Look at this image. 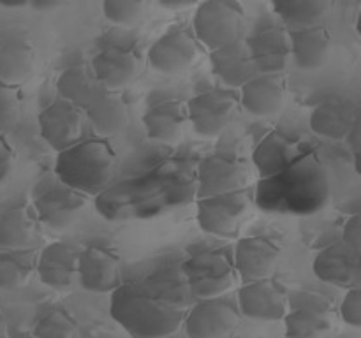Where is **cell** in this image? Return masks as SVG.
<instances>
[{"instance_id": "34", "label": "cell", "mask_w": 361, "mask_h": 338, "mask_svg": "<svg viewBox=\"0 0 361 338\" xmlns=\"http://www.w3.org/2000/svg\"><path fill=\"white\" fill-rule=\"evenodd\" d=\"M147 2L143 0H104L102 14L108 21L118 27H133L143 18Z\"/></svg>"}, {"instance_id": "29", "label": "cell", "mask_w": 361, "mask_h": 338, "mask_svg": "<svg viewBox=\"0 0 361 338\" xmlns=\"http://www.w3.org/2000/svg\"><path fill=\"white\" fill-rule=\"evenodd\" d=\"M37 218L30 206L7 208L0 213V250L32 249L37 236Z\"/></svg>"}, {"instance_id": "43", "label": "cell", "mask_w": 361, "mask_h": 338, "mask_svg": "<svg viewBox=\"0 0 361 338\" xmlns=\"http://www.w3.org/2000/svg\"><path fill=\"white\" fill-rule=\"evenodd\" d=\"M18 338H34V337H32V334H21V337H18Z\"/></svg>"}, {"instance_id": "25", "label": "cell", "mask_w": 361, "mask_h": 338, "mask_svg": "<svg viewBox=\"0 0 361 338\" xmlns=\"http://www.w3.org/2000/svg\"><path fill=\"white\" fill-rule=\"evenodd\" d=\"M289 35V51L296 67L303 70L319 69L326 63L331 49V35L323 25L291 30Z\"/></svg>"}, {"instance_id": "27", "label": "cell", "mask_w": 361, "mask_h": 338, "mask_svg": "<svg viewBox=\"0 0 361 338\" xmlns=\"http://www.w3.org/2000/svg\"><path fill=\"white\" fill-rule=\"evenodd\" d=\"M300 154L302 150L298 148L296 141H293L286 134L274 130V132L267 134L254 148L252 162L261 180H267L284 171Z\"/></svg>"}, {"instance_id": "19", "label": "cell", "mask_w": 361, "mask_h": 338, "mask_svg": "<svg viewBox=\"0 0 361 338\" xmlns=\"http://www.w3.org/2000/svg\"><path fill=\"white\" fill-rule=\"evenodd\" d=\"M288 81L284 74H256L240 88V106L261 118L274 116L284 108Z\"/></svg>"}, {"instance_id": "36", "label": "cell", "mask_w": 361, "mask_h": 338, "mask_svg": "<svg viewBox=\"0 0 361 338\" xmlns=\"http://www.w3.org/2000/svg\"><path fill=\"white\" fill-rule=\"evenodd\" d=\"M338 315L348 326L360 327L361 326V291L360 287L348 289L338 305Z\"/></svg>"}, {"instance_id": "7", "label": "cell", "mask_w": 361, "mask_h": 338, "mask_svg": "<svg viewBox=\"0 0 361 338\" xmlns=\"http://www.w3.org/2000/svg\"><path fill=\"white\" fill-rule=\"evenodd\" d=\"M187 285L194 298H222L238 280L233 266V257L224 250H203L190 257L183 266Z\"/></svg>"}, {"instance_id": "15", "label": "cell", "mask_w": 361, "mask_h": 338, "mask_svg": "<svg viewBox=\"0 0 361 338\" xmlns=\"http://www.w3.org/2000/svg\"><path fill=\"white\" fill-rule=\"evenodd\" d=\"M197 58V42L187 28H173L152 44L148 62L161 74H178L189 69Z\"/></svg>"}, {"instance_id": "39", "label": "cell", "mask_w": 361, "mask_h": 338, "mask_svg": "<svg viewBox=\"0 0 361 338\" xmlns=\"http://www.w3.org/2000/svg\"><path fill=\"white\" fill-rule=\"evenodd\" d=\"M63 6V2H59V0H37V2H28V7L35 11H51L56 9V7Z\"/></svg>"}, {"instance_id": "33", "label": "cell", "mask_w": 361, "mask_h": 338, "mask_svg": "<svg viewBox=\"0 0 361 338\" xmlns=\"http://www.w3.org/2000/svg\"><path fill=\"white\" fill-rule=\"evenodd\" d=\"M34 338H80V326L66 308H51L39 317L32 331Z\"/></svg>"}, {"instance_id": "17", "label": "cell", "mask_w": 361, "mask_h": 338, "mask_svg": "<svg viewBox=\"0 0 361 338\" xmlns=\"http://www.w3.org/2000/svg\"><path fill=\"white\" fill-rule=\"evenodd\" d=\"M312 271L321 282L342 289L358 287L361 278L360 254L338 239L316 254Z\"/></svg>"}, {"instance_id": "44", "label": "cell", "mask_w": 361, "mask_h": 338, "mask_svg": "<svg viewBox=\"0 0 361 338\" xmlns=\"http://www.w3.org/2000/svg\"><path fill=\"white\" fill-rule=\"evenodd\" d=\"M166 338H176V337H175V334H173V337H166Z\"/></svg>"}, {"instance_id": "5", "label": "cell", "mask_w": 361, "mask_h": 338, "mask_svg": "<svg viewBox=\"0 0 361 338\" xmlns=\"http://www.w3.org/2000/svg\"><path fill=\"white\" fill-rule=\"evenodd\" d=\"M87 199L88 197L83 194L59 182L55 175H46L35 183L32 194V211L39 224L53 231H63L83 211Z\"/></svg>"}, {"instance_id": "2", "label": "cell", "mask_w": 361, "mask_h": 338, "mask_svg": "<svg viewBox=\"0 0 361 338\" xmlns=\"http://www.w3.org/2000/svg\"><path fill=\"white\" fill-rule=\"evenodd\" d=\"M109 313L130 338L173 337L185 317L182 306L136 284H122L111 292Z\"/></svg>"}, {"instance_id": "41", "label": "cell", "mask_w": 361, "mask_h": 338, "mask_svg": "<svg viewBox=\"0 0 361 338\" xmlns=\"http://www.w3.org/2000/svg\"><path fill=\"white\" fill-rule=\"evenodd\" d=\"M0 7H6V9H21V7H28L27 0H20V2H6V0H0Z\"/></svg>"}, {"instance_id": "22", "label": "cell", "mask_w": 361, "mask_h": 338, "mask_svg": "<svg viewBox=\"0 0 361 338\" xmlns=\"http://www.w3.org/2000/svg\"><path fill=\"white\" fill-rule=\"evenodd\" d=\"M37 65V49L30 39L20 34L0 39V83L18 88L25 83Z\"/></svg>"}, {"instance_id": "26", "label": "cell", "mask_w": 361, "mask_h": 338, "mask_svg": "<svg viewBox=\"0 0 361 338\" xmlns=\"http://www.w3.org/2000/svg\"><path fill=\"white\" fill-rule=\"evenodd\" d=\"M187 122L185 104L175 99L150 106L143 115L145 132L159 143H176L182 139Z\"/></svg>"}, {"instance_id": "35", "label": "cell", "mask_w": 361, "mask_h": 338, "mask_svg": "<svg viewBox=\"0 0 361 338\" xmlns=\"http://www.w3.org/2000/svg\"><path fill=\"white\" fill-rule=\"evenodd\" d=\"M21 95L14 87L0 83V136L13 129L20 118Z\"/></svg>"}, {"instance_id": "28", "label": "cell", "mask_w": 361, "mask_h": 338, "mask_svg": "<svg viewBox=\"0 0 361 338\" xmlns=\"http://www.w3.org/2000/svg\"><path fill=\"white\" fill-rule=\"evenodd\" d=\"M286 338H334L337 315L326 306H300L286 313Z\"/></svg>"}, {"instance_id": "3", "label": "cell", "mask_w": 361, "mask_h": 338, "mask_svg": "<svg viewBox=\"0 0 361 338\" xmlns=\"http://www.w3.org/2000/svg\"><path fill=\"white\" fill-rule=\"evenodd\" d=\"M116 154L104 137L81 139L56 155L53 175L69 189L92 197L101 194L115 176Z\"/></svg>"}, {"instance_id": "8", "label": "cell", "mask_w": 361, "mask_h": 338, "mask_svg": "<svg viewBox=\"0 0 361 338\" xmlns=\"http://www.w3.org/2000/svg\"><path fill=\"white\" fill-rule=\"evenodd\" d=\"M240 108L238 95L231 90L210 88L187 102V120L203 137H215L233 122Z\"/></svg>"}, {"instance_id": "32", "label": "cell", "mask_w": 361, "mask_h": 338, "mask_svg": "<svg viewBox=\"0 0 361 338\" xmlns=\"http://www.w3.org/2000/svg\"><path fill=\"white\" fill-rule=\"evenodd\" d=\"M37 252L34 249L0 250V291H14L30 280L35 271Z\"/></svg>"}, {"instance_id": "10", "label": "cell", "mask_w": 361, "mask_h": 338, "mask_svg": "<svg viewBox=\"0 0 361 338\" xmlns=\"http://www.w3.org/2000/svg\"><path fill=\"white\" fill-rule=\"evenodd\" d=\"M242 313L226 298L200 299L185 312L182 326L187 338H231L238 330Z\"/></svg>"}, {"instance_id": "20", "label": "cell", "mask_w": 361, "mask_h": 338, "mask_svg": "<svg viewBox=\"0 0 361 338\" xmlns=\"http://www.w3.org/2000/svg\"><path fill=\"white\" fill-rule=\"evenodd\" d=\"M360 120L358 108L344 95H331L321 101L310 113L309 125L314 134L331 141L348 139Z\"/></svg>"}, {"instance_id": "1", "label": "cell", "mask_w": 361, "mask_h": 338, "mask_svg": "<svg viewBox=\"0 0 361 338\" xmlns=\"http://www.w3.org/2000/svg\"><path fill=\"white\" fill-rule=\"evenodd\" d=\"M330 199L326 168L314 151H302L284 171L261 180L254 204L268 213L314 215Z\"/></svg>"}, {"instance_id": "37", "label": "cell", "mask_w": 361, "mask_h": 338, "mask_svg": "<svg viewBox=\"0 0 361 338\" xmlns=\"http://www.w3.org/2000/svg\"><path fill=\"white\" fill-rule=\"evenodd\" d=\"M341 242L353 249L355 252H361V217L360 213H355L342 227Z\"/></svg>"}, {"instance_id": "13", "label": "cell", "mask_w": 361, "mask_h": 338, "mask_svg": "<svg viewBox=\"0 0 361 338\" xmlns=\"http://www.w3.org/2000/svg\"><path fill=\"white\" fill-rule=\"evenodd\" d=\"M238 310L242 315L263 323H277L289 312V298L284 285L274 277L242 284L238 289Z\"/></svg>"}, {"instance_id": "16", "label": "cell", "mask_w": 361, "mask_h": 338, "mask_svg": "<svg viewBox=\"0 0 361 338\" xmlns=\"http://www.w3.org/2000/svg\"><path fill=\"white\" fill-rule=\"evenodd\" d=\"M90 69L99 87L120 92L137 77L141 70V56L130 48L108 46L92 58Z\"/></svg>"}, {"instance_id": "6", "label": "cell", "mask_w": 361, "mask_h": 338, "mask_svg": "<svg viewBox=\"0 0 361 338\" xmlns=\"http://www.w3.org/2000/svg\"><path fill=\"white\" fill-rule=\"evenodd\" d=\"M197 224L207 234L219 238H235L250 218L254 197L249 190L207 197L196 201Z\"/></svg>"}, {"instance_id": "9", "label": "cell", "mask_w": 361, "mask_h": 338, "mask_svg": "<svg viewBox=\"0 0 361 338\" xmlns=\"http://www.w3.org/2000/svg\"><path fill=\"white\" fill-rule=\"evenodd\" d=\"M249 168L240 158L226 154H212L197 165V199L224 196L245 190L250 185Z\"/></svg>"}, {"instance_id": "38", "label": "cell", "mask_w": 361, "mask_h": 338, "mask_svg": "<svg viewBox=\"0 0 361 338\" xmlns=\"http://www.w3.org/2000/svg\"><path fill=\"white\" fill-rule=\"evenodd\" d=\"M16 154L4 136H0V185L13 175Z\"/></svg>"}, {"instance_id": "21", "label": "cell", "mask_w": 361, "mask_h": 338, "mask_svg": "<svg viewBox=\"0 0 361 338\" xmlns=\"http://www.w3.org/2000/svg\"><path fill=\"white\" fill-rule=\"evenodd\" d=\"M257 74H282L291 58L286 28L264 27L245 41Z\"/></svg>"}, {"instance_id": "14", "label": "cell", "mask_w": 361, "mask_h": 338, "mask_svg": "<svg viewBox=\"0 0 361 338\" xmlns=\"http://www.w3.org/2000/svg\"><path fill=\"white\" fill-rule=\"evenodd\" d=\"M231 257L236 278L249 284L274 277V270L281 257V246L263 234L243 236L236 242Z\"/></svg>"}, {"instance_id": "40", "label": "cell", "mask_w": 361, "mask_h": 338, "mask_svg": "<svg viewBox=\"0 0 361 338\" xmlns=\"http://www.w3.org/2000/svg\"><path fill=\"white\" fill-rule=\"evenodd\" d=\"M159 6L162 7V9H173V11H182V9H189V7H196V4L194 2H176V0H161L159 2Z\"/></svg>"}, {"instance_id": "24", "label": "cell", "mask_w": 361, "mask_h": 338, "mask_svg": "<svg viewBox=\"0 0 361 338\" xmlns=\"http://www.w3.org/2000/svg\"><path fill=\"white\" fill-rule=\"evenodd\" d=\"M210 65L215 76L229 88H242L257 74L245 41L242 39L210 51Z\"/></svg>"}, {"instance_id": "23", "label": "cell", "mask_w": 361, "mask_h": 338, "mask_svg": "<svg viewBox=\"0 0 361 338\" xmlns=\"http://www.w3.org/2000/svg\"><path fill=\"white\" fill-rule=\"evenodd\" d=\"M83 113L99 137L104 139L122 132L129 125L130 118L129 104L123 95L120 92L104 90V88L95 94Z\"/></svg>"}, {"instance_id": "4", "label": "cell", "mask_w": 361, "mask_h": 338, "mask_svg": "<svg viewBox=\"0 0 361 338\" xmlns=\"http://www.w3.org/2000/svg\"><path fill=\"white\" fill-rule=\"evenodd\" d=\"M243 7L233 0H207L196 4L192 35L210 51L228 46L240 39L243 27Z\"/></svg>"}, {"instance_id": "11", "label": "cell", "mask_w": 361, "mask_h": 338, "mask_svg": "<svg viewBox=\"0 0 361 338\" xmlns=\"http://www.w3.org/2000/svg\"><path fill=\"white\" fill-rule=\"evenodd\" d=\"M78 282L83 289L97 294H111L122 285V259L106 245H88L78 257Z\"/></svg>"}, {"instance_id": "30", "label": "cell", "mask_w": 361, "mask_h": 338, "mask_svg": "<svg viewBox=\"0 0 361 338\" xmlns=\"http://www.w3.org/2000/svg\"><path fill=\"white\" fill-rule=\"evenodd\" d=\"M101 90L94 73L88 65L83 63H74L63 69L56 77V92L59 99L71 102L78 108L85 109L88 102L95 97V94Z\"/></svg>"}, {"instance_id": "18", "label": "cell", "mask_w": 361, "mask_h": 338, "mask_svg": "<svg viewBox=\"0 0 361 338\" xmlns=\"http://www.w3.org/2000/svg\"><path fill=\"white\" fill-rule=\"evenodd\" d=\"M78 257L80 250L63 242L46 245L37 254L35 271L46 287L53 291H69L78 282Z\"/></svg>"}, {"instance_id": "42", "label": "cell", "mask_w": 361, "mask_h": 338, "mask_svg": "<svg viewBox=\"0 0 361 338\" xmlns=\"http://www.w3.org/2000/svg\"><path fill=\"white\" fill-rule=\"evenodd\" d=\"M0 338H7V324L4 319L2 312H0Z\"/></svg>"}, {"instance_id": "12", "label": "cell", "mask_w": 361, "mask_h": 338, "mask_svg": "<svg viewBox=\"0 0 361 338\" xmlns=\"http://www.w3.org/2000/svg\"><path fill=\"white\" fill-rule=\"evenodd\" d=\"M83 109L63 99L49 102L37 116L39 134L56 154L67 150L83 137Z\"/></svg>"}, {"instance_id": "31", "label": "cell", "mask_w": 361, "mask_h": 338, "mask_svg": "<svg viewBox=\"0 0 361 338\" xmlns=\"http://www.w3.org/2000/svg\"><path fill=\"white\" fill-rule=\"evenodd\" d=\"M271 7L288 32H291L319 25L331 4L326 0H279L271 4Z\"/></svg>"}]
</instances>
